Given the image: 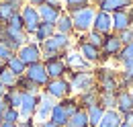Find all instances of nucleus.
<instances>
[{"mask_svg": "<svg viewBox=\"0 0 133 127\" xmlns=\"http://www.w3.org/2000/svg\"><path fill=\"white\" fill-rule=\"evenodd\" d=\"M72 45V39L68 35L62 33H53L47 41H43L39 47H41V62H47V60H64L68 53V49Z\"/></svg>", "mask_w": 133, "mask_h": 127, "instance_id": "nucleus-1", "label": "nucleus"}, {"mask_svg": "<svg viewBox=\"0 0 133 127\" xmlns=\"http://www.w3.org/2000/svg\"><path fill=\"white\" fill-rule=\"evenodd\" d=\"M94 80H96L98 92H117L121 88L119 74H117L115 70H109V68H98L94 72Z\"/></svg>", "mask_w": 133, "mask_h": 127, "instance_id": "nucleus-2", "label": "nucleus"}, {"mask_svg": "<svg viewBox=\"0 0 133 127\" xmlns=\"http://www.w3.org/2000/svg\"><path fill=\"white\" fill-rule=\"evenodd\" d=\"M68 80H70L72 92H78V94L96 88L94 72H70V74H68Z\"/></svg>", "mask_w": 133, "mask_h": 127, "instance_id": "nucleus-3", "label": "nucleus"}, {"mask_svg": "<svg viewBox=\"0 0 133 127\" xmlns=\"http://www.w3.org/2000/svg\"><path fill=\"white\" fill-rule=\"evenodd\" d=\"M43 92H47L51 98H55L57 103L64 100L68 96H72V86H70V80L68 78H55L49 80L45 86H43Z\"/></svg>", "mask_w": 133, "mask_h": 127, "instance_id": "nucleus-4", "label": "nucleus"}, {"mask_svg": "<svg viewBox=\"0 0 133 127\" xmlns=\"http://www.w3.org/2000/svg\"><path fill=\"white\" fill-rule=\"evenodd\" d=\"M94 12L96 8L94 6H88V8H82L78 12H72V25H74V31L76 33H88L92 29V21H94Z\"/></svg>", "mask_w": 133, "mask_h": 127, "instance_id": "nucleus-5", "label": "nucleus"}, {"mask_svg": "<svg viewBox=\"0 0 133 127\" xmlns=\"http://www.w3.org/2000/svg\"><path fill=\"white\" fill-rule=\"evenodd\" d=\"M27 41H29V37H27L25 33H10L4 25H0V43H2L4 47H8L12 53H17Z\"/></svg>", "mask_w": 133, "mask_h": 127, "instance_id": "nucleus-6", "label": "nucleus"}, {"mask_svg": "<svg viewBox=\"0 0 133 127\" xmlns=\"http://www.w3.org/2000/svg\"><path fill=\"white\" fill-rule=\"evenodd\" d=\"M21 18H23V25H25V35H27V37H33L35 31H37V27H39V23H41L37 8L25 2V6L21 8Z\"/></svg>", "mask_w": 133, "mask_h": 127, "instance_id": "nucleus-7", "label": "nucleus"}, {"mask_svg": "<svg viewBox=\"0 0 133 127\" xmlns=\"http://www.w3.org/2000/svg\"><path fill=\"white\" fill-rule=\"evenodd\" d=\"M15 55L29 68V66H33V63L41 62V47H39V43H35V41H27Z\"/></svg>", "mask_w": 133, "mask_h": 127, "instance_id": "nucleus-8", "label": "nucleus"}, {"mask_svg": "<svg viewBox=\"0 0 133 127\" xmlns=\"http://www.w3.org/2000/svg\"><path fill=\"white\" fill-rule=\"evenodd\" d=\"M55 98H51L47 92H39V107H37V113H35V123H41V121H47L51 115V109L55 107Z\"/></svg>", "mask_w": 133, "mask_h": 127, "instance_id": "nucleus-9", "label": "nucleus"}, {"mask_svg": "<svg viewBox=\"0 0 133 127\" xmlns=\"http://www.w3.org/2000/svg\"><path fill=\"white\" fill-rule=\"evenodd\" d=\"M25 76L31 80L33 84H37L41 90H43V86L49 82V76H47V72H45V63L43 62H37V63H33V66H29L27 72H25Z\"/></svg>", "mask_w": 133, "mask_h": 127, "instance_id": "nucleus-10", "label": "nucleus"}, {"mask_svg": "<svg viewBox=\"0 0 133 127\" xmlns=\"http://www.w3.org/2000/svg\"><path fill=\"white\" fill-rule=\"evenodd\" d=\"M37 107H39V94H27V92H23V98H21V107H18L21 119H31V117L35 119Z\"/></svg>", "mask_w": 133, "mask_h": 127, "instance_id": "nucleus-11", "label": "nucleus"}, {"mask_svg": "<svg viewBox=\"0 0 133 127\" xmlns=\"http://www.w3.org/2000/svg\"><path fill=\"white\" fill-rule=\"evenodd\" d=\"M121 47H123V43H121V39L117 37V33L104 35V41H102V47H100L102 60H107V58H117V53L121 51Z\"/></svg>", "mask_w": 133, "mask_h": 127, "instance_id": "nucleus-12", "label": "nucleus"}, {"mask_svg": "<svg viewBox=\"0 0 133 127\" xmlns=\"http://www.w3.org/2000/svg\"><path fill=\"white\" fill-rule=\"evenodd\" d=\"M43 63H45V72H47L49 80L68 78V74H70V68H68L66 60H47Z\"/></svg>", "mask_w": 133, "mask_h": 127, "instance_id": "nucleus-13", "label": "nucleus"}, {"mask_svg": "<svg viewBox=\"0 0 133 127\" xmlns=\"http://www.w3.org/2000/svg\"><path fill=\"white\" fill-rule=\"evenodd\" d=\"M92 31L100 33V35L113 33V16L109 15V12L96 10V12H94V21H92Z\"/></svg>", "mask_w": 133, "mask_h": 127, "instance_id": "nucleus-14", "label": "nucleus"}, {"mask_svg": "<svg viewBox=\"0 0 133 127\" xmlns=\"http://www.w3.org/2000/svg\"><path fill=\"white\" fill-rule=\"evenodd\" d=\"M78 53H80V55H82V58H84L88 63H98L100 60H102V53H100V49H98V47H94V45H90V43H88L84 37L78 41Z\"/></svg>", "mask_w": 133, "mask_h": 127, "instance_id": "nucleus-15", "label": "nucleus"}, {"mask_svg": "<svg viewBox=\"0 0 133 127\" xmlns=\"http://www.w3.org/2000/svg\"><path fill=\"white\" fill-rule=\"evenodd\" d=\"M96 6H98L96 10L113 15V12H119V10H129L133 6V0H100Z\"/></svg>", "mask_w": 133, "mask_h": 127, "instance_id": "nucleus-16", "label": "nucleus"}, {"mask_svg": "<svg viewBox=\"0 0 133 127\" xmlns=\"http://www.w3.org/2000/svg\"><path fill=\"white\" fill-rule=\"evenodd\" d=\"M64 60H66L70 72H92V70H90V66H92V63H88L80 53H74V51L70 53V51H68Z\"/></svg>", "mask_w": 133, "mask_h": 127, "instance_id": "nucleus-17", "label": "nucleus"}, {"mask_svg": "<svg viewBox=\"0 0 133 127\" xmlns=\"http://www.w3.org/2000/svg\"><path fill=\"white\" fill-rule=\"evenodd\" d=\"M131 111H133L131 90H125V88L117 90V113H121V117H123V115H127V113H131Z\"/></svg>", "mask_w": 133, "mask_h": 127, "instance_id": "nucleus-18", "label": "nucleus"}, {"mask_svg": "<svg viewBox=\"0 0 133 127\" xmlns=\"http://www.w3.org/2000/svg\"><path fill=\"white\" fill-rule=\"evenodd\" d=\"M111 16H113V33H121L129 27H133L129 10H119V12H113Z\"/></svg>", "mask_w": 133, "mask_h": 127, "instance_id": "nucleus-19", "label": "nucleus"}, {"mask_svg": "<svg viewBox=\"0 0 133 127\" xmlns=\"http://www.w3.org/2000/svg\"><path fill=\"white\" fill-rule=\"evenodd\" d=\"M55 33V23H45V21H41L39 23V27H37V31H35L33 35V39H35V43H43V41H47L51 35Z\"/></svg>", "mask_w": 133, "mask_h": 127, "instance_id": "nucleus-20", "label": "nucleus"}, {"mask_svg": "<svg viewBox=\"0 0 133 127\" xmlns=\"http://www.w3.org/2000/svg\"><path fill=\"white\" fill-rule=\"evenodd\" d=\"M37 12H39V18L41 21H45V23H55L59 15L64 12V8H55V6H49V4H41L39 8H37Z\"/></svg>", "mask_w": 133, "mask_h": 127, "instance_id": "nucleus-21", "label": "nucleus"}, {"mask_svg": "<svg viewBox=\"0 0 133 127\" xmlns=\"http://www.w3.org/2000/svg\"><path fill=\"white\" fill-rule=\"evenodd\" d=\"M49 121H51V123H55L57 127H66V125H68V121H70V115H68L66 111H64L62 103H55V107L51 109Z\"/></svg>", "mask_w": 133, "mask_h": 127, "instance_id": "nucleus-22", "label": "nucleus"}, {"mask_svg": "<svg viewBox=\"0 0 133 127\" xmlns=\"http://www.w3.org/2000/svg\"><path fill=\"white\" fill-rule=\"evenodd\" d=\"M55 33H62V35H72L74 33V25H72V16L68 15L66 10L59 15V18L55 21Z\"/></svg>", "mask_w": 133, "mask_h": 127, "instance_id": "nucleus-23", "label": "nucleus"}, {"mask_svg": "<svg viewBox=\"0 0 133 127\" xmlns=\"http://www.w3.org/2000/svg\"><path fill=\"white\" fill-rule=\"evenodd\" d=\"M76 100H78V105H80V109H90L92 105H98V88H94V90H88V92H82V94L76 96Z\"/></svg>", "mask_w": 133, "mask_h": 127, "instance_id": "nucleus-24", "label": "nucleus"}, {"mask_svg": "<svg viewBox=\"0 0 133 127\" xmlns=\"http://www.w3.org/2000/svg\"><path fill=\"white\" fill-rule=\"evenodd\" d=\"M121 123H123L121 113H117L115 109H113V111H104V115H102V119H100L98 127H119Z\"/></svg>", "mask_w": 133, "mask_h": 127, "instance_id": "nucleus-25", "label": "nucleus"}, {"mask_svg": "<svg viewBox=\"0 0 133 127\" xmlns=\"http://www.w3.org/2000/svg\"><path fill=\"white\" fill-rule=\"evenodd\" d=\"M21 98H23V92L18 88H8L4 96H2V103L6 107H12V109H18L21 107Z\"/></svg>", "mask_w": 133, "mask_h": 127, "instance_id": "nucleus-26", "label": "nucleus"}, {"mask_svg": "<svg viewBox=\"0 0 133 127\" xmlns=\"http://www.w3.org/2000/svg\"><path fill=\"white\" fill-rule=\"evenodd\" d=\"M98 105L104 111H117V92H98Z\"/></svg>", "mask_w": 133, "mask_h": 127, "instance_id": "nucleus-27", "label": "nucleus"}, {"mask_svg": "<svg viewBox=\"0 0 133 127\" xmlns=\"http://www.w3.org/2000/svg\"><path fill=\"white\" fill-rule=\"evenodd\" d=\"M66 127H90L86 111H84V109H78V111H76L72 117H70V121H68V125H66Z\"/></svg>", "mask_w": 133, "mask_h": 127, "instance_id": "nucleus-28", "label": "nucleus"}, {"mask_svg": "<svg viewBox=\"0 0 133 127\" xmlns=\"http://www.w3.org/2000/svg\"><path fill=\"white\" fill-rule=\"evenodd\" d=\"M17 88L21 92H27V94H39V92H41V88H39L37 84H33L27 76H21V78L17 80Z\"/></svg>", "mask_w": 133, "mask_h": 127, "instance_id": "nucleus-29", "label": "nucleus"}, {"mask_svg": "<svg viewBox=\"0 0 133 127\" xmlns=\"http://www.w3.org/2000/svg\"><path fill=\"white\" fill-rule=\"evenodd\" d=\"M86 115H88L90 127H98L100 119H102V115H104V109H102L100 105H92L90 109H86Z\"/></svg>", "mask_w": 133, "mask_h": 127, "instance_id": "nucleus-30", "label": "nucleus"}, {"mask_svg": "<svg viewBox=\"0 0 133 127\" xmlns=\"http://www.w3.org/2000/svg\"><path fill=\"white\" fill-rule=\"evenodd\" d=\"M6 68H8V70H10V72H12V74H15L17 78L25 76V72H27V66H25V63L21 62V60H18L17 55H12V58H10L8 62H6Z\"/></svg>", "mask_w": 133, "mask_h": 127, "instance_id": "nucleus-31", "label": "nucleus"}, {"mask_svg": "<svg viewBox=\"0 0 133 127\" xmlns=\"http://www.w3.org/2000/svg\"><path fill=\"white\" fill-rule=\"evenodd\" d=\"M88 6H92L88 0H64V10H66L68 15H72V12H78V10L88 8Z\"/></svg>", "mask_w": 133, "mask_h": 127, "instance_id": "nucleus-32", "label": "nucleus"}, {"mask_svg": "<svg viewBox=\"0 0 133 127\" xmlns=\"http://www.w3.org/2000/svg\"><path fill=\"white\" fill-rule=\"evenodd\" d=\"M17 80L18 78L10 72V70H8V68H6V66H4V70L0 72V84L8 90V88H17Z\"/></svg>", "mask_w": 133, "mask_h": 127, "instance_id": "nucleus-33", "label": "nucleus"}, {"mask_svg": "<svg viewBox=\"0 0 133 127\" xmlns=\"http://www.w3.org/2000/svg\"><path fill=\"white\" fill-rule=\"evenodd\" d=\"M6 29L10 33H25V25H23V18H21V12H17V15L12 16L6 25H4Z\"/></svg>", "mask_w": 133, "mask_h": 127, "instance_id": "nucleus-34", "label": "nucleus"}, {"mask_svg": "<svg viewBox=\"0 0 133 127\" xmlns=\"http://www.w3.org/2000/svg\"><path fill=\"white\" fill-rule=\"evenodd\" d=\"M117 60L123 63V66L131 63V62H133V43H129V45H123V47H121V51L117 53Z\"/></svg>", "mask_w": 133, "mask_h": 127, "instance_id": "nucleus-35", "label": "nucleus"}, {"mask_svg": "<svg viewBox=\"0 0 133 127\" xmlns=\"http://www.w3.org/2000/svg\"><path fill=\"white\" fill-rule=\"evenodd\" d=\"M62 103V107H64V111L72 117L74 113L80 109V105H78V100H76V96H68V98H64V100H59Z\"/></svg>", "mask_w": 133, "mask_h": 127, "instance_id": "nucleus-36", "label": "nucleus"}, {"mask_svg": "<svg viewBox=\"0 0 133 127\" xmlns=\"http://www.w3.org/2000/svg\"><path fill=\"white\" fill-rule=\"evenodd\" d=\"M0 121H8V123H18V121H21V113H18V109L6 107V109H4V113H2V117H0Z\"/></svg>", "mask_w": 133, "mask_h": 127, "instance_id": "nucleus-37", "label": "nucleus"}, {"mask_svg": "<svg viewBox=\"0 0 133 127\" xmlns=\"http://www.w3.org/2000/svg\"><path fill=\"white\" fill-rule=\"evenodd\" d=\"M84 39H86L90 45H94V47L100 49V47H102V41H104V35H100V33H96V31H92V29H90V31L86 33V37H84Z\"/></svg>", "mask_w": 133, "mask_h": 127, "instance_id": "nucleus-38", "label": "nucleus"}, {"mask_svg": "<svg viewBox=\"0 0 133 127\" xmlns=\"http://www.w3.org/2000/svg\"><path fill=\"white\" fill-rule=\"evenodd\" d=\"M117 37L121 39V43H123V45L133 43V27H129V29H125V31H121V33H117Z\"/></svg>", "mask_w": 133, "mask_h": 127, "instance_id": "nucleus-39", "label": "nucleus"}, {"mask_svg": "<svg viewBox=\"0 0 133 127\" xmlns=\"http://www.w3.org/2000/svg\"><path fill=\"white\" fill-rule=\"evenodd\" d=\"M12 55H15V53H12L10 49H8V47H4V45L0 43V60H2V62L6 63L8 60H10V58H12Z\"/></svg>", "mask_w": 133, "mask_h": 127, "instance_id": "nucleus-40", "label": "nucleus"}, {"mask_svg": "<svg viewBox=\"0 0 133 127\" xmlns=\"http://www.w3.org/2000/svg\"><path fill=\"white\" fill-rule=\"evenodd\" d=\"M37 123H35V119L31 117V119H21L18 121V127H35Z\"/></svg>", "mask_w": 133, "mask_h": 127, "instance_id": "nucleus-41", "label": "nucleus"}, {"mask_svg": "<svg viewBox=\"0 0 133 127\" xmlns=\"http://www.w3.org/2000/svg\"><path fill=\"white\" fill-rule=\"evenodd\" d=\"M45 4L55 6V8H64V0H45Z\"/></svg>", "mask_w": 133, "mask_h": 127, "instance_id": "nucleus-42", "label": "nucleus"}, {"mask_svg": "<svg viewBox=\"0 0 133 127\" xmlns=\"http://www.w3.org/2000/svg\"><path fill=\"white\" fill-rule=\"evenodd\" d=\"M123 123H127V125H131V127H133V111H131V113H127V115H123Z\"/></svg>", "mask_w": 133, "mask_h": 127, "instance_id": "nucleus-43", "label": "nucleus"}, {"mask_svg": "<svg viewBox=\"0 0 133 127\" xmlns=\"http://www.w3.org/2000/svg\"><path fill=\"white\" fill-rule=\"evenodd\" d=\"M27 4H31V6H35V8H39L41 4H45V0H27Z\"/></svg>", "mask_w": 133, "mask_h": 127, "instance_id": "nucleus-44", "label": "nucleus"}, {"mask_svg": "<svg viewBox=\"0 0 133 127\" xmlns=\"http://www.w3.org/2000/svg\"><path fill=\"white\" fill-rule=\"evenodd\" d=\"M37 127H57V125H55V123H51L49 119H47V121H41V123H37Z\"/></svg>", "mask_w": 133, "mask_h": 127, "instance_id": "nucleus-45", "label": "nucleus"}, {"mask_svg": "<svg viewBox=\"0 0 133 127\" xmlns=\"http://www.w3.org/2000/svg\"><path fill=\"white\" fill-rule=\"evenodd\" d=\"M0 127H18V123H8V121H0Z\"/></svg>", "mask_w": 133, "mask_h": 127, "instance_id": "nucleus-46", "label": "nucleus"}, {"mask_svg": "<svg viewBox=\"0 0 133 127\" xmlns=\"http://www.w3.org/2000/svg\"><path fill=\"white\" fill-rule=\"evenodd\" d=\"M4 109H6V105H4L2 100H0V117H2V113H4Z\"/></svg>", "mask_w": 133, "mask_h": 127, "instance_id": "nucleus-47", "label": "nucleus"}, {"mask_svg": "<svg viewBox=\"0 0 133 127\" xmlns=\"http://www.w3.org/2000/svg\"><path fill=\"white\" fill-rule=\"evenodd\" d=\"M4 92H6V88H4L2 84H0V100H2V96H4Z\"/></svg>", "mask_w": 133, "mask_h": 127, "instance_id": "nucleus-48", "label": "nucleus"}, {"mask_svg": "<svg viewBox=\"0 0 133 127\" xmlns=\"http://www.w3.org/2000/svg\"><path fill=\"white\" fill-rule=\"evenodd\" d=\"M4 66H6V63H4V62H2V60H0V72L4 70Z\"/></svg>", "mask_w": 133, "mask_h": 127, "instance_id": "nucleus-49", "label": "nucleus"}, {"mask_svg": "<svg viewBox=\"0 0 133 127\" xmlns=\"http://www.w3.org/2000/svg\"><path fill=\"white\" fill-rule=\"evenodd\" d=\"M129 16H131V21H133V6L129 8Z\"/></svg>", "mask_w": 133, "mask_h": 127, "instance_id": "nucleus-50", "label": "nucleus"}, {"mask_svg": "<svg viewBox=\"0 0 133 127\" xmlns=\"http://www.w3.org/2000/svg\"><path fill=\"white\" fill-rule=\"evenodd\" d=\"M119 127H131V125H127V123H121V125H119Z\"/></svg>", "mask_w": 133, "mask_h": 127, "instance_id": "nucleus-51", "label": "nucleus"}, {"mask_svg": "<svg viewBox=\"0 0 133 127\" xmlns=\"http://www.w3.org/2000/svg\"><path fill=\"white\" fill-rule=\"evenodd\" d=\"M21 2H25V0H21Z\"/></svg>", "mask_w": 133, "mask_h": 127, "instance_id": "nucleus-52", "label": "nucleus"}, {"mask_svg": "<svg viewBox=\"0 0 133 127\" xmlns=\"http://www.w3.org/2000/svg\"><path fill=\"white\" fill-rule=\"evenodd\" d=\"M35 127H37V125H35Z\"/></svg>", "mask_w": 133, "mask_h": 127, "instance_id": "nucleus-53", "label": "nucleus"}]
</instances>
